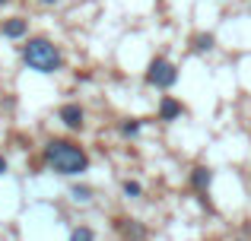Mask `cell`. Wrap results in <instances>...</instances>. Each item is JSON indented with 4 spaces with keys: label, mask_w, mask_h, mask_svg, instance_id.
<instances>
[{
    "label": "cell",
    "mask_w": 251,
    "mask_h": 241,
    "mask_svg": "<svg viewBox=\"0 0 251 241\" xmlns=\"http://www.w3.org/2000/svg\"><path fill=\"white\" fill-rule=\"evenodd\" d=\"M184 114V108H181V102L178 99H172V95H166V99L159 102V121H166V124H172V121H178Z\"/></svg>",
    "instance_id": "ba28073f"
},
{
    "label": "cell",
    "mask_w": 251,
    "mask_h": 241,
    "mask_svg": "<svg viewBox=\"0 0 251 241\" xmlns=\"http://www.w3.org/2000/svg\"><path fill=\"white\" fill-rule=\"evenodd\" d=\"M147 83H150V86H156V89H172L178 83L175 64L166 61V57H153L150 67H147Z\"/></svg>",
    "instance_id": "3957f363"
},
{
    "label": "cell",
    "mask_w": 251,
    "mask_h": 241,
    "mask_svg": "<svg viewBox=\"0 0 251 241\" xmlns=\"http://www.w3.org/2000/svg\"><path fill=\"white\" fill-rule=\"evenodd\" d=\"M25 32H29V22H25L23 16H13V19H3V22H0V35L3 38H23Z\"/></svg>",
    "instance_id": "52a82bcc"
},
{
    "label": "cell",
    "mask_w": 251,
    "mask_h": 241,
    "mask_svg": "<svg viewBox=\"0 0 251 241\" xmlns=\"http://www.w3.org/2000/svg\"><path fill=\"white\" fill-rule=\"evenodd\" d=\"M57 118L64 121V127H70V130H83V108L80 105H74V102H67V105H61V111H57Z\"/></svg>",
    "instance_id": "5b68a950"
},
{
    "label": "cell",
    "mask_w": 251,
    "mask_h": 241,
    "mask_svg": "<svg viewBox=\"0 0 251 241\" xmlns=\"http://www.w3.org/2000/svg\"><path fill=\"white\" fill-rule=\"evenodd\" d=\"M191 44H194V51H197V54H203V51H210V48L216 44V38L207 32V35H194V42H191Z\"/></svg>",
    "instance_id": "30bf717a"
},
{
    "label": "cell",
    "mask_w": 251,
    "mask_h": 241,
    "mask_svg": "<svg viewBox=\"0 0 251 241\" xmlns=\"http://www.w3.org/2000/svg\"><path fill=\"white\" fill-rule=\"evenodd\" d=\"M70 197H74L76 203H89V200H92V187H86V184H74V187H70Z\"/></svg>",
    "instance_id": "9c48e42d"
},
{
    "label": "cell",
    "mask_w": 251,
    "mask_h": 241,
    "mask_svg": "<svg viewBox=\"0 0 251 241\" xmlns=\"http://www.w3.org/2000/svg\"><path fill=\"white\" fill-rule=\"evenodd\" d=\"M70 241H96V235H92L89 225H80V229L70 232Z\"/></svg>",
    "instance_id": "4fadbf2b"
},
{
    "label": "cell",
    "mask_w": 251,
    "mask_h": 241,
    "mask_svg": "<svg viewBox=\"0 0 251 241\" xmlns=\"http://www.w3.org/2000/svg\"><path fill=\"white\" fill-rule=\"evenodd\" d=\"M3 3H10V0H0V6H3Z\"/></svg>",
    "instance_id": "2e32d148"
},
{
    "label": "cell",
    "mask_w": 251,
    "mask_h": 241,
    "mask_svg": "<svg viewBox=\"0 0 251 241\" xmlns=\"http://www.w3.org/2000/svg\"><path fill=\"white\" fill-rule=\"evenodd\" d=\"M137 133H140V121H137V118L121 121V136H137Z\"/></svg>",
    "instance_id": "7c38bea8"
},
{
    "label": "cell",
    "mask_w": 251,
    "mask_h": 241,
    "mask_svg": "<svg viewBox=\"0 0 251 241\" xmlns=\"http://www.w3.org/2000/svg\"><path fill=\"white\" fill-rule=\"evenodd\" d=\"M0 175H6V159L0 155Z\"/></svg>",
    "instance_id": "5bb4252c"
},
{
    "label": "cell",
    "mask_w": 251,
    "mask_h": 241,
    "mask_svg": "<svg viewBox=\"0 0 251 241\" xmlns=\"http://www.w3.org/2000/svg\"><path fill=\"white\" fill-rule=\"evenodd\" d=\"M23 61H25V67L35 70V73H57V70L64 67L61 48H57L54 42H48V38H29V42L23 44Z\"/></svg>",
    "instance_id": "7a4b0ae2"
},
{
    "label": "cell",
    "mask_w": 251,
    "mask_h": 241,
    "mask_svg": "<svg viewBox=\"0 0 251 241\" xmlns=\"http://www.w3.org/2000/svg\"><path fill=\"white\" fill-rule=\"evenodd\" d=\"M115 225L127 241H147V225L140 219H115Z\"/></svg>",
    "instance_id": "277c9868"
},
{
    "label": "cell",
    "mask_w": 251,
    "mask_h": 241,
    "mask_svg": "<svg viewBox=\"0 0 251 241\" xmlns=\"http://www.w3.org/2000/svg\"><path fill=\"white\" fill-rule=\"evenodd\" d=\"M45 3H48V6H51V3H57V0H45Z\"/></svg>",
    "instance_id": "9a60e30c"
},
{
    "label": "cell",
    "mask_w": 251,
    "mask_h": 241,
    "mask_svg": "<svg viewBox=\"0 0 251 241\" xmlns=\"http://www.w3.org/2000/svg\"><path fill=\"white\" fill-rule=\"evenodd\" d=\"M121 191H124V197H130V200L143 197V184H140V181H124Z\"/></svg>",
    "instance_id": "8fae6325"
},
{
    "label": "cell",
    "mask_w": 251,
    "mask_h": 241,
    "mask_svg": "<svg viewBox=\"0 0 251 241\" xmlns=\"http://www.w3.org/2000/svg\"><path fill=\"white\" fill-rule=\"evenodd\" d=\"M210 184H213V168L210 165H197L194 172H191V187H194L197 194H207Z\"/></svg>",
    "instance_id": "8992f818"
},
{
    "label": "cell",
    "mask_w": 251,
    "mask_h": 241,
    "mask_svg": "<svg viewBox=\"0 0 251 241\" xmlns=\"http://www.w3.org/2000/svg\"><path fill=\"white\" fill-rule=\"evenodd\" d=\"M45 162H48V168H54L57 175H67V178L83 175L89 168V155L74 140H48L45 143Z\"/></svg>",
    "instance_id": "6da1fadb"
}]
</instances>
